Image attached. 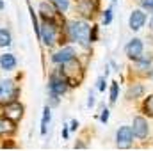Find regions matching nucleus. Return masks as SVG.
Masks as SVG:
<instances>
[{"label":"nucleus","mask_w":153,"mask_h":151,"mask_svg":"<svg viewBox=\"0 0 153 151\" xmlns=\"http://www.w3.org/2000/svg\"><path fill=\"white\" fill-rule=\"evenodd\" d=\"M68 30H70V36H71L73 41H76V43L82 44V46H89V41H91V29H89V25H87L85 21H82V20H73V21H70Z\"/></svg>","instance_id":"1"},{"label":"nucleus","mask_w":153,"mask_h":151,"mask_svg":"<svg viewBox=\"0 0 153 151\" xmlns=\"http://www.w3.org/2000/svg\"><path fill=\"white\" fill-rule=\"evenodd\" d=\"M68 91V78L64 76V73H55L50 78V93L55 96H62Z\"/></svg>","instance_id":"2"},{"label":"nucleus","mask_w":153,"mask_h":151,"mask_svg":"<svg viewBox=\"0 0 153 151\" xmlns=\"http://www.w3.org/2000/svg\"><path fill=\"white\" fill-rule=\"evenodd\" d=\"M116 142L119 148H130L134 142V130L132 126H121L116 133Z\"/></svg>","instance_id":"3"},{"label":"nucleus","mask_w":153,"mask_h":151,"mask_svg":"<svg viewBox=\"0 0 153 151\" xmlns=\"http://www.w3.org/2000/svg\"><path fill=\"white\" fill-rule=\"evenodd\" d=\"M41 39L46 46H52L57 41V29L52 21H45L41 27Z\"/></svg>","instance_id":"4"},{"label":"nucleus","mask_w":153,"mask_h":151,"mask_svg":"<svg viewBox=\"0 0 153 151\" xmlns=\"http://www.w3.org/2000/svg\"><path fill=\"white\" fill-rule=\"evenodd\" d=\"M143 50H144V44H143V41L137 38L130 39V43L125 46V52H126V55L130 57V59H134V61H137L141 55H143Z\"/></svg>","instance_id":"5"},{"label":"nucleus","mask_w":153,"mask_h":151,"mask_svg":"<svg viewBox=\"0 0 153 151\" xmlns=\"http://www.w3.org/2000/svg\"><path fill=\"white\" fill-rule=\"evenodd\" d=\"M132 130H134V135H135L137 139H146V135H148V132H150V128H148V121H146L144 117H141V115L134 117Z\"/></svg>","instance_id":"6"},{"label":"nucleus","mask_w":153,"mask_h":151,"mask_svg":"<svg viewBox=\"0 0 153 151\" xmlns=\"http://www.w3.org/2000/svg\"><path fill=\"white\" fill-rule=\"evenodd\" d=\"M4 112H5V117H7V119L18 121V119L23 115V107H22L16 100H13V101H9V103L4 107Z\"/></svg>","instance_id":"7"},{"label":"nucleus","mask_w":153,"mask_h":151,"mask_svg":"<svg viewBox=\"0 0 153 151\" xmlns=\"http://www.w3.org/2000/svg\"><path fill=\"white\" fill-rule=\"evenodd\" d=\"M18 94V89H14V84L11 82V80H4V82H0V101H4V100H16L14 96Z\"/></svg>","instance_id":"8"},{"label":"nucleus","mask_w":153,"mask_h":151,"mask_svg":"<svg viewBox=\"0 0 153 151\" xmlns=\"http://www.w3.org/2000/svg\"><path fill=\"white\" fill-rule=\"evenodd\" d=\"M73 59H75V50L71 46H66V48H62V50H59L57 53L52 55V61L55 64H66V62H70Z\"/></svg>","instance_id":"9"},{"label":"nucleus","mask_w":153,"mask_h":151,"mask_svg":"<svg viewBox=\"0 0 153 151\" xmlns=\"http://www.w3.org/2000/svg\"><path fill=\"white\" fill-rule=\"evenodd\" d=\"M144 23H146V14H144L141 9H135V11H132V14H130V20H128V25H130V29H132V30H141V29L144 27Z\"/></svg>","instance_id":"10"},{"label":"nucleus","mask_w":153,"mask_h":151,"mask_svg":"<svg viewBox=\"0 0 153 151\" xmlns=\"http://www.w3.org/2000/svg\"><path fill=\"white\" fill-rule=\"evenodd\" d=\"M78 11H80L84 16L91 18V16L98 11V0H80V4H78Z\"/></svg>","instance_id":"11"},{"label":"nucleus","mask_w":153,"mask_h":151,"mask_svg":"<svg viewBox=\"0 0 153 151\" xmlns=\"http://www.w3.org/2000/svg\"><path fill=\"white\" fill-rule=\"evenodd\" d=\"M0 68L4 71H13L16 68V57L13 53H4L0 55Z\"/></svg>","instance_id":"12"},{"label":"nucleus","mask_w":153,"mask_h":151,"mask_svg":"<svg viewBox=\"0 0 153 151\" xmlns=\"http://www.w3.org/2000/svg\"><path fill=\"white\" fill-rule=\"evenodd\" d=\"M39 11H41L43 18H45L46 21H52V23H53V18H55V9H53L48 2H41V4H39Z\"/></svg>","instance_id":"13"},{"label":"nucleus","mask_w":153,"mask_h":151,"mask_svg":"<svg viewBox=\"0 0 153 151\" xmlns=\"http://www.w3.org/2000/svg\"><path fill=\"white\" fill-rule=\"evenodd\" d=\"M143 94H144V87H143L141 84H134V87H130L128 93H126V96H128L130 100H134V98H141Z\"/></svg>","instance_id":"14"},{"label":"nucleus","mask_w":153,"mask_h":151,"mask_svg":"<svg viewBox=\"0 0 153 151\" xmlns=\"http://www.w3.org/2000/svg\"><path fill=\"white\" fill-rule=\"evenodd\" d=\"M14 132V121L11 119H0V133H11Z\"/></svg>","instance_id":"15"},{"label":"nucleus","mask_w":153,"mask_h":151,"mask_svg":"<svg viewBox=\"0 0 153 151\" xmlns=\"http://www.w3.org/2000/svg\"><path fill=\"white\" fill-rule=\"evenodd\" d=\"M11 32L7 30V29H0V46H9L11 44Z\"/></svg>","instance_id":"16"},{"label":"nucleus","mask_w":153,"mask_h":151,"mask_svg":"<svg viewBox=\"0 0 153 151\" xmlns=\"http://www.w3.org/2000/svg\"><path fill=\"white\" fill-rule=\"evenodd\" d=\"M48 123H50V109L45 107V110H43V121H41V133H43V135L46 133V126H48Z\"/></svg>","instance_id":"17"},{"label":"nucleus","mask_w":153,"mask_h":151,"mask_svg":"<svg viewBox=\"0 0 153 151\" xmlns=\"http://www.w3.org/2000/svg\"><path fill=\"white\" fill-rule=\"evenodd\" d=\"M143 109H144V112L153 115V94L152 96H148L146 98V101H144V105H143Z\"/></svg>","instance_id":"18"},{"label":"nucleus","mask_w":153,"mask_h":151,"mask_svg":"<svg viewBox=\"0 0 153 151\" xmlns=\"http://www.w3.org/2000/svg\"><path fill=\"white\" fill-rule=\"evenodd\" d=\"M117 93H119V84L117 82H112V85H111V101L112 103L117 101Z\"/></svg>","instance_id":"19"},{"label":"nucleus","mask_w":153,"mask_h":151,"mask_svg":"<svg viewBox=\"0 0 153 151\" xmlns=\"http://www.w3.org/2000/svg\"><path fill=\"white\" fill-rule=\"evenodd\" d=\"M57 7V11H66L70 7V0H52Z\"/></svg>","instance_id":"20"},{"label":"nucleus","mask_w":153,"mask_h":151,"mask_svg":"<svg viewBox=\"0 0 153 151\" xmlns=\"http://www.w3.org/2000/svg\"><path fill=\"white\" fill-rule=\"evenodd\" d=\"M102 21H103V25H109V23L112 21V9H107V11L103 13V18H102Z\"/></svg>","instance_id":"21"},{"label":"nucleus","mask_w":153,"mask_h":151,"mask_svg":"<svg viewBox=\"0 0 153 151\" xmlns=\"http://www.w3.org/2000/svg\"><path fill=\"white\" fill-rule=\"evenodd\" d=\"M141 5H143L144 9H150V11H153V0H141Z\"/></svg>","instance_id":"22"},{"label":"nucleus","mask_w":153,"mask_h":151,"mask_svg":"<svg viewBox=\"0 0 153 151\" xmlns=\"http://www.w3.org/2000/svg\"><path fill=\"white\" fill-rule=\"evenodd\" d=\"M100 119H102V123H107V121H109V109H103V110H102Z\"/></svg>","instance_id":"23"},{"label":"nucleus","mask_w":153,"mask_h":151,"mask_svg":"<svg viewBox=\"0 0 153 151\" xmlns=\"http://www.w3.org/2000/svg\"><path fill=\"white\" fill-rule=\"evenodd\" d=\"M96 87H98V91H103V89H105V78H103V76L98 78V85H96Z\"/></svg>","instance_id":"24"},{"label":"nucleus","mask_w":153,"mask_h":151,"mask_svg":"<svg viewBox=\"0 0 153 151\" xmlns=\"http://www.w3.org/2000/svg\"><path fill=\"white\" fill-rule=\"evenodd\" d=\"M93 105H94V94H93V93H91V94H89V100H87V107H89V109H91V107H93Z\"/></svg>","instance_id":"25"},{"label":"nucleus","mask_w":153,"mask_h":151,"mask_svg":"<svg viewBox=\"0 0 153 151\" xmlns=\"http://www.w3.org/2000/svg\"><path fill=\"white\" fill-rule=\"evenodd\" d=\"M68 135H70V132H68V128L64 126V128H62V137H64V139H68Z\"/></svg>","instance_id":"26"},{"label":"nucleus","mask_w":153,"mask_h":151,"mask_svg":"<svg viewBox=\"0 0 153 151\" xmlns=\"http://www.w3.org/2000/svg\"><path fill=\"white\" fill-rule=\"evenodd\" d=\"M71 130H76L78 128V121H71V126H70Z\"/></svg>","instance_id":"27"},{"label":"nucleus","mask_w":153,"mask_h":151,"mask_svg":"<svg viewBox=\"0 0 153 151\" xmlns=\"http://www.w3.org/2000/svg\"><path fill=\"white\" fill-rule=\"evenodd\" d=\"M0 9H4V0H0Z\"/></svg>","instance_id":"28"},{"label":"nucleus","mask_w":153,"mask_h":151,"mask_svg":"<svg viewBox=\"0 0 153 151\" xmlns=\"http://www.w3.org/2000/svg\"><path fill=\"white\" fill-rule=\"evenodd\" d=\"M148 76H150V78H152V80H153V70H152V71H150V75H148Z\"/></svg>","instance_id":"29"},{"label":"nucleus","mask_w":153,"mask_h":151,"mask_svg":"<svg viewBox=\"0 0 153 151\" xmlns=\"http://www.w3.org/2000/svg\"><path fill=\"white\" fill-rule=\"evenodd\" d=\"M150 25H152V30H153V18H152V23H150Z\"/></svg>","instance_id":"30"},{"label":"nucleus","mask_w":153,"mask_h":151,"mask_svg":"<svg viewBox=\"0 0 153 151\" xmlns=\"http://www.w3.org/2000/svg\"><path fill=\"white\" fill-rule=\"evenodd\" d=\"M112 2H114V4H116V2H117V0H112Z\"/></svg>","instance_id":"31"}]
</instances>
